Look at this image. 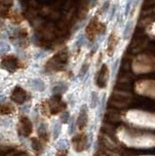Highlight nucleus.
<instances>
[{
	"label": "nucleus",
	"mask_w": 155,
	"mask_h": 156,
	"mask_svg": "<svg viewBox=\"0 0 155 156\" xmlns=\"http://www.w3.org/2000/svg\"><path fill=\"white\" fill-rule=\"evenodd\" d=\"M8 51H10V46L6 44L5 42L0 41V54H4Z\"/></svg>",
	"instance_id": "7"
},
{
	"label": "nucleus",
	"mask_w": 155,
	"mask_h": 156,
	"mask_svg": "<svg viewBox=\"0 0 155 156\" xmlns=\"http://www.w3.org/2000/svg\"><path fill=\"white\" fill-rule=\"evenodd\" d=\"M67 119H69V113H67V112H65V114H64V115L62 116V121L64 122V123H66Z\"/></svg>",
	"instance_id": "10"
},
{
	"label": "nucleus",
	"mask_w": 155,
	"mask_h": 156,
	"mask_svg": "<svg viewBox=\"0 0 155 156\" xmlns=\"http://www.w3.org/2000/svg\"><path fill=\"white\" fill-rule=\"evenodd\" d=\"M60 131H61V127L59 124H56L55 127H54V138L57 139L58 136H59V134H60Z\"/></svg>",
	"instance_id": "8"
},
{
	"label": "nucleus",
	"mask_w": 155,
	"mask_h": 156,
	"mask_svg": "<svg viewBox=\"0 0 155 156\" xmlns=\"http://www.w3.org/2000/svg\"><path fill=\"white\" fill-rule=\"evenodd\" d=\"M87 122H88V115H87V107L86 105L82 106V108L80 110L79 113V118L77 121V125L79 126V128H84L87 125Z\"/></svg>",
	"instance_id": "2"
},
{
	"label": "nucleus",
	"mask_w": 155,
	"mask_h": 156,
	"mask_svg": "<svg viewBox=\"0 0 155 156\" xmlns=\"http://www.w3.org/2000/svg\"><path fill=\"white\" fill-rule=\"evenodd\" d=\"M117 43H118V37H117V35H116V33L113 31L112 33H111V35L109 36V39H108L107 52H108V55L109 56H111L114 53Z\"/></svg>",
	"instance_id": "3"
},
{
	"label": "nucleus",
	"mask_w": 155,
	"mask_h": 156,
	"mask_svg": "<svg viewBox=\"0 0 155 156\" xmlns=\"http://www.w3.org/2000/svg\"><path fill=\"white\" fill-rule=\"evenodd\" d=\"M85 144H86V139L83 138L82 136H78L76 139H74V146L77 151L83 150Z\"/></svg>",
	"instance_id": "5"
},
{
	"label": "nucleus",
	"mask_w": 155,
	"mask_h": 156,
	"mask_svg": "<svg viewBox=\"0 0 155 156\" xmlns=\"http://www.w3.org/2000/svg\"><path fill=\"white\" fill-rule=\"evenodd\" d=\"M96 105H97V96H96L95 93H93V96H92V105H91V106L94 108V107L96 106Z\"/></svg>",
	"instance_id": "9"
},
{
	"label": "nucleus",
	"mask_w": 155,
	"mask_h": 156,
	"mask_svg": "<svg viewBox=\"0 0 155 156\" xmlns=\"http://www.w3.org/2000/svg\"><path fill=\"white\" fill-rule=\"evenodd\" d=\"M60 156H65V155H60Z\"/></svg>",
	"instance_id": "12"
},
{
	"label": "nucleus",
	"mask_w": 155,
	"mask_h": 156,
	"mask_svg": "<svg viewBox=\"0 0 155 156\" xmlns=\"http://www.w3.org/2000/svg\"><path fill=\"white\" fill-rule=\"evenodd\" d=\"M30 86L31 88H33L34 90L36 91H39V92H42L45 90V84L44 82L40 79H32L30 81Z\"/></svg>",
	"instance_id": "4"
},
{
	"label": "nucleus",
	"mask_w": 155,
	"mask_h": 156,
	"mask_svg": "<svg viewBox=\"0 0 155 156\" xmlns=\"http://www.w3.org/2000/svg\"><path fill=\"white\" fill-rule=\"evenodd\" d=\"M108 80V67L107 66H103L101 69L100 70L98 77H97V85L100 88H104Z\"/></svg>",
	"instance_id": "1"
},
{
	"label": "nucleus",
	"mask_w": 155,
	"mask_h": 156,
	"mask_svg": "<svg viewBox=\"0 0 155 156\" xmlns=\"http://www.w3.org/2000/svg\"><path fill=\"white\" fill-rule=\"evenodd\" d=\"M3 66L6 68L8 70H14L16 68V61L14 60L13 58H5L3 62Z\"/></svg>",
	"instance_id": "6"
},
{
	"label": "nucleus",
	"mask_w": 155,
	"mask_h": 156,
	"mask_svg": "<svg viewBox=\"0 0 155 156\" xmlns=\"http://www.w3.org/2000/svg\"><path fill=\"white\" fill-rule=\"evenodd\" d=\"M2 98H3V96H2V95H0V101L2 100Z\"/></svg>",
	"instance_id": "11"
}]
</instances>
